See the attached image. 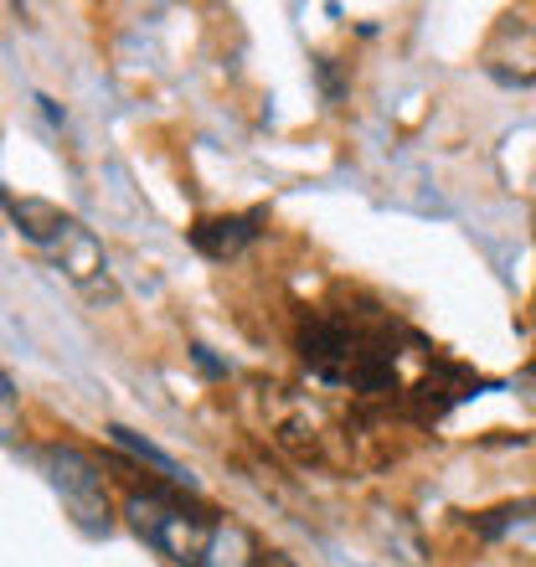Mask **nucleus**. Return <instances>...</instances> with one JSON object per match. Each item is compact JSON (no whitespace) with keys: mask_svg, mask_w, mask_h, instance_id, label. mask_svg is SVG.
I'll list each match as a JSON object with an SVG mask.
<instances>
[{"mask_svg":"<svg viewBox=\"0 0 536 567\" xmlns=\"http://www.w3.org/2000/svg\"><path fill=\"white\" fill-rule=\"evenodd\" d=\"M124 516L150 547H161L171 563H186L196 567L202 553H207V537H212V522L207 511H196L192 501H181L176 491H161V485H145V491H130L124 501Z\"/></svg>","mask_w":536,"mask_h":567,"instance_id":"nucleus-1","label":"nucleus"},{"mask_svg":"<svg viewBox=\"0 0 536 567\" xmlns=\"http://www.w3.org/2000/svg\"><path fill=\"white\" fill-rule=\"evenodd\" d=\"M42 470L52 480V491L73 506V516L89 532H104L109 526V491H104V470L89 449L78 444H47L42 449Z\"/></svg>","mask_w":536,"mask_h":567,"instance_id":"nucleus-2","label":"nucleus"},{"mask_svg":"<svg viewBox=\"0 0 536 567\" xmlns=\"http://www.w3.org/2000/svg\"><path fill=\"white\" fill-rule=\"evenodd\" d=\"M299 357H305V367H310V372L330 377V382H341V377L357 372L361 341L346 326H336V320H310V326L299 330Z\"/></svg>","mask_w":536,"mask_h":567,"instance_id":"nucleus-3","label":"nucleus"},{"mask_svg":"<svg viewBox=\"0 0 536 567\" xmlns=\"http://www.w3.org/2000/svg\"><path fill=\"white\" fill-rule=\"evenodd\" d=\"M258 223H264V212H238V217H202L192 227V248L212 264H227V258H238L248 243L258 238Z\"/></svg>","mask_w":536,"mask_h":567,"instance_id":"nucleus-4","label":"nucleus"},{"mask_svg":"<svg viewBox=\"0 0 536 567\" xmlns=\"http://www.w3.org/2000/svg\"><path fill=\"white\" fill-rule=\"evenodd\" d=\"M109 439H114V449H124L134 464H145V470H155V475L171 485V491H186V495H196V475L186 470V464L176 460V454H165L161 444H150L145 433H134L130 423H109Z\"/></svg>","mask_w":536,"mask_h":567,"instance_id":"nucleus-5","label":"nucleus"},{"mask_svg":"<svg viewBox=\"0 0 536 567\" xmlns=\"http://www.w3.org/2000/svg\"><path fill=\"white\" fill-rule=\"evenodd\" d=\"M196 567H264V553H258V537L233 516H217L207 537V553Z\"/></svg>","mask_w":536,"mask_h":567,"instance_id":"nucleus-6","label":"nucleus"},{"mask_svg":"<svg viewBox=\"0 0 536 567\" xmlns=\"http://www.w3.org/2000/svg\"><path fill=\"white\" fill-rule=\"evenodd\" d=\"M52 254L62 258V269L73 274L78 284H93L99 274H104V248H99V238H93L83 223H73L68 233H62V243L52 248Z\"/></svg>","mask_w":536,"mask_h":567,"instance_id":"nucleus-7","label":"nucleus"},{"mask_svg":"<svg viewBox=\"0 0 536 567\" xmlns=\"http://www.w3.org/2000/svg\"><path fill=\"white\" fill-rule=\"evenodd\" d=\"M11 217L21 223V233H27L31 243H42V248H58L62 233L78 223V217H68L62 207H52V202H11Z\"/></svg>","mask_w":536,"mask_h":567,"instance_id":"nucleus-8","label":"nucleus"},{"mask_svg":"<svg viewBox=\"0 0 536 567\" xmlns=\"http://www.w3.org/2000/svg\"><path fill=\"white\" fill-rule=\"evenodd\" d=\"M0 398H11V377L0 372Z\"/></svg>","mask_w":536,"mask_h":567,"instance_id":"nucleus-9","label":"nucleus"}]
</instances>
